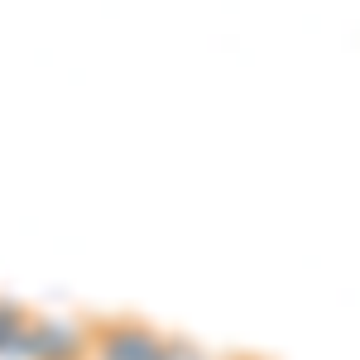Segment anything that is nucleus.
Instances as JSON below:
<instances>
[{"instance_id":"obj_1","label":"nucleus","mask_w":360,"mask_h":360,"mask_svg":"<svg viewBox=\"0 0 360 360\" xmlns=\"http://www.w3.org/2000/svg\"><path fill=\"white\" fill-rule=\"evenodd\" d=\"M168 336L135 317H111L86 327V360H164Z\"/></svg>"},{"instance_id":"obj_2","label":"nucleus","mask_w":360,"mask_h":360,"mask_svg":"<svg viewBox=\"0 0 360 360\" xmlns=\"http://www.w3.org/2000/svg\"><path fill=\"white\" fill-rule=\"evenodd\" d=\"M29 360H86V327L34 317L29 322Z\"/></svg>"},{"instance_id":"obj_3","label":"nucleus","mask_w":360,"mask_h":360,"mask_svg":"<svg viewBox=\"0 0 360 360\" xmlns=\"http://www.w3.org/2000/svg\"><path fill=\"white\" fill-rule=\"evenodd\" d=\"M29 322L34 312H25L15 298H0V360H29Z\"/></svg>"},{"instance_id":"obj_4","label":"nucleus","mask_w":360,"mask_h":360,"mask_svg":"<svg viewBox=\"0 0 360 360\" xmlns=\"http://www.w3.org/2000/svg\"><path fill=\"white\" fill-rule=\"evenodd\" d=\"M164 360H212L202 346H193V341H178V336H168V351Z\"/></svg>"},{"instance_id":"obj_5","label":"nucleus","mask_w":360,"mask_h":360,"mask_svg":"<svg viewBox=\"0 0 360 360\" xmlns=\"http://www.w3.org/2000/svg\"><path fill=\"white\" fill-rule=\"evenodd\" d=\"M236 360H255V356H236Z\"/></svg>"}]
</instances>
